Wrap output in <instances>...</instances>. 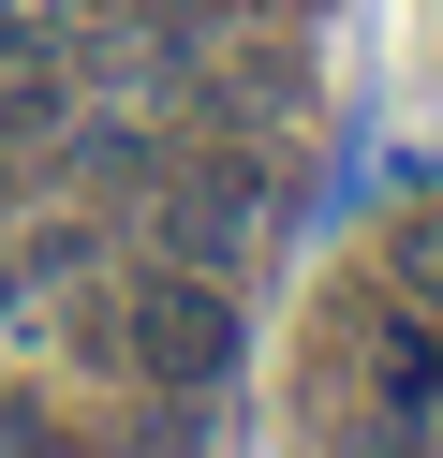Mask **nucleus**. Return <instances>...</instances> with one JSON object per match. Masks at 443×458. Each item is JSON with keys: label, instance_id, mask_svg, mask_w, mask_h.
Returning <instances> with one entry per match:
<instances>
[{"label": "nucleus", "instance_id": "f257e3e1", "mask_svg": "<svg viewBox=\"0 0 443 458\" xmlns=\"http://www.w3.org/2000/svg\"><path fill=\"white\" fill-rule=\"evenodd\" d=\"M118 340H133L148 385H222V369H236V296H222V281H192V267H148Z\"/></svg>", "mask_w": 443, "mask_h": 458}, {"label": "nucleus", "instance_id": "f03ea898", "mask_svg": "<svg viewBox=\"0 0 443 458\" xmlns=\"http://www.w3.org/2000/svg\"><path fill=\"white\" fill-rule=\"evenodd\" d=\"M266 222V163H207V178L163 192V237L192 251V267H236V237Z\"/></svg>", "mask_w": 443, "mask_h": 458}, {"label": "nucleus", "instance_id": "7ed1b4c3", "mask_svg": "<svg viewBox=\"0 0 443 458\" xmlns=\"http://www.w3.org/2000/svg\"><path fill=\"white\" fill-rule=\"evenodd\" d=\"M370 385H384V414H443V326H384Z\"/></svg>", "mask_w": 443, "mask_h": 458}, {"label": "nucleus", "instance_id": "20e7f679", "mask_svg": "<svg viewBox=\"0 0 443 458\" xmlns=\"http://www.w3.org/2000/svg\"><path fill=\"white\" fill-rule=\"evenodd\" d=\"M384 281H399L413 310L443 296V208H429V222H399V237H384Z\"/></svg>", "mask_w": 443, "mask_h": 458}, {"label": "nucleus", "instance_id": "39448f33", "mask_svg": "<svg viewBox=\"0 0 443 458\" xmlns=\"http://www.w3.org/2000/svg\"><path fill=\"white\" fill-rule=\"evenodd\" d=\"M45 15H74V30H118V15H133V0H45Z\"/></svg>", "mask_w": 443, "mask_h": 458}]
</instances>
